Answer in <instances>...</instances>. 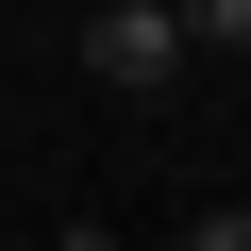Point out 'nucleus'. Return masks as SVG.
Returning a JSON list of instances; mask_svg holds the SVG:
<instances>
[{
  "mask_svg": "<svg viewBox=\"0 0 251 251\" xmlns=\"http://www.w3.org/2000/svg\"><path fill=\"white\" fill-rule=\"evenodd\" d=\"M84 67L117 100H168L184 84V17H168V0H100V17H84Z\"/></svg>",
  "mask_w": 251,
  "mask_h": 251,
  "instance_id": "1",
  "label": "nucleus"
},
{
  "mask_svg": "<svg viewBox=\"0 0 251 251\" xmlns=\"http://www.w3.org/2000/svg\"><path fill=\"white\" fill-rule=\"evenodd\" d=\"M184 251H251V201H201V218H184Z\"/></svg>",
  "mask_w": 251,
  "mask_h": 251,
  "instance_id": "2",
  "label": "nucleus"
},
{
  "mask_svg": "<svg viewBox=\"0 0 251 251\" xmlns=\"http://www.w3.org/2000/svg\"><path fill=\"white\" fill-rule=\"evenodd\" d=\"M0 251H34V234H0Z\"/></svg>",
  "mask_w": 251,
  "mask_h": 251,
  "instance_id": "4",
  "label": "nucleus"
},
{
  "mask_svg": "<svg viewBox=\"0 0 251 251\" xmlns=\"http://www.w3.org/2000/svg\"><path fill=\"white\" fill-rule=\"evenodd\" d=\"M34 251H117V234H84V218H67V234H34Z\"/></svg>",
  "mask_w": 251,
  "mask_h": 251,
  "instance_id": "3",
  "label": "nucleus"
}]
</instances>
